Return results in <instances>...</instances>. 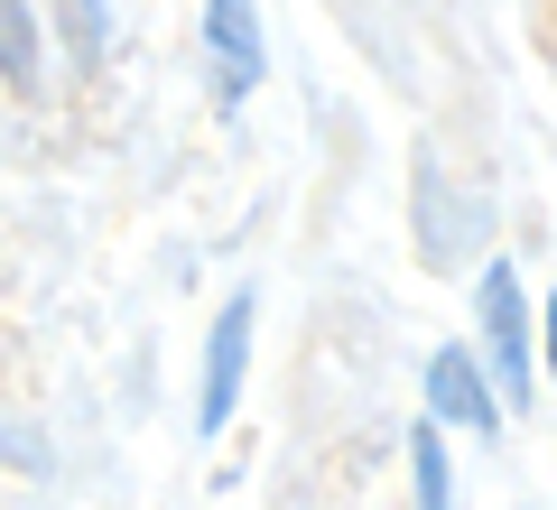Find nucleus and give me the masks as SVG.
<instances>
[{
  "mask_svg": "<svg viewBox=\"0 0 557 510\" xmlns=\"http://www.w3.org/2000/svg\"><path fill=\"white\" fill-rule=\"evenodd\" d=\"M251 325H260V297H223L214 334H205V390H196V427L214 436L242 399V362H251Z\"/></svg>",
  "mask_w": 557,
  "mask_h": 510,
  "instance_id": "1",
  "label": "nucleus"
},
{
  "mask_svg": "<svg viewBox=\"0 0 557 510\" xmlns=\"http://www.w3.org/2000/svg\"><path fill=\"white\" fill-rule=\"evenodd\" d=\"M428 418H446V427H483V436L502 427V399H493V381H483L474 353H437V362H428Z\"/></svg>",
  "mask_w": 557,
  "mask_h": 510,
  "instance_id": "3",
  "label": "nucleus"
},
{
  "mask_svg": "<svg viewBox=\"0 0 557 510\" xmlns=\"http://www.w3.org/2000/svg\"><path fill=\"white\" fill-rule=\"evenodd\" d=\"M205 47L223 65V94H251L260 84V20L251 0H205Z\"/></svg>",
  "mask_w": 557,
  "mask_h": 510,
  "instance_id": "4",
  "label": "nucleus"
},
{
  "mask_svg": "<svg viewBox=\"0 0 557 510\" xmlns=\"http://www.w3.org/2000/svg\"><path fill=\"white\" fill-rule=\"evenodd\" d=\"M0 28H10V84H38V20H28V0H0Z\"/></svg>",
  "mask_w": 557,
  "mask_h": 510,
  "instance_id": "6",
  "label": "nucleus"
},
{
  "mask_svg": "<svg viewBox=\"0 0 557 510\" xmlns=\"http://www.w3.org/2000/svg\"><path fill=\"white\" fill-rule=\"evenodd\" d=\"M548 372H557V297H548Z\"/></svg>",
  "mask_w": 557,
  "mask_h": 510,
  "instance_id": "7",
  "label": "nucleus"
},
{
  "mask_svg": "<svg viewBox=\"0 0 557 510\" xmlns=\"http://www.w3.org/2000/svg\"><path fill=\"white\" fill-rule=\"evenodd\" d=\"M483 353H493L502 390H530V307H520V278L502 260H483Z\"/></svg>",
  "mask_w": 557,
  "mask_h": 510,
  "instance_id": "2",
  "label": "nucleus"
},
{
  "mask_svg": "<svg viewBox=\"0 0 557 510\" xmlns=\"http://www.w3.org/2000/svg\"><path fill=\"white\" fill-rule=\"evenodd\" d=\"M409 464H418V510H456V473H446V446H437V427H418Z\"/></svg>",
  "mask_w": 557,
  "mask_h": 510,
  "instance_id": "5",
  "label": "nucleus"
}]
</instances>
